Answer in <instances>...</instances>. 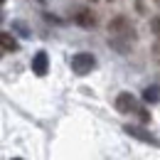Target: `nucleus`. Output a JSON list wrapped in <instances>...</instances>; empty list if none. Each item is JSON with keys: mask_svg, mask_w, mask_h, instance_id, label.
I'll return each instance as SVG.
<instances>
[{"mask_svg": "<svg viewBox=\"0 0 160 160\" xmlns=\"http://www.w3.org/2000/svg\"><path fill=\"white\" fill-rule=\"evenodd\" d=\"M40 2H44V0H40Z\"/></svg>", "mask_w": 160, "mask_h": 160, "instance_id": "nucleus-14", "label": "nucleus"}, {"mask_svg": "<svg viewBox=\"0 0 160 160\" xmlns=\"http://www.w3.org/2000/svg\"><path fill=\"white\" fill-rule=\"evenodd\" d=\"M94 67H96V57H94V54H89V52H79V54H74V57H72V72H74V74H79V77L89 74Z\"/></svg>", "mask_w": 160, "mask_h": 160, "instance_id": "nucleus-3", "label": "nucleus"}, {"mask_svg": "<svg viewBox=\"0 0 160 160\" xmlns=\"http://www.w3.org/2000/svg\"><path fill=\"white\" fill-rule=\"evenodd\" d=\"M18 49H20V44H18V40H15L12 35L0 32V57H5V54H10V52H18Z\"/></svg>", "mask_w": 160, "mask_h": 160, "instance_id": "nucleus-5", "label": "nucleus"}, {"mask_svg": "<svg viewBox=\"0 0 160 160\" xmlns=\"http://www.w3.org/2000/svg\"><path fill=\"white\" fill-rule=\"evenodd\" d=\"M2 20H5V15H2V10H0V22H2Z\"/></svg>", "mask_w": 160, "mask_h": 160, "instance_id": "nucleus-10", "label": "nucleus"}, {"mask_svg": "<svg viewBox=\"0 0 160 160\" xmlns=\"http://www.w3.org/2000/svg\"><path fill=\"white\" fill-rule=\"evenodd\" d=\"M47 69H49V57H47V52H37V54L32 57V72H35L37 77H44Z\"/></svg>", "mask_w": 160, "mask_h": 160, "instance_id": "nucleus-6", "label": "nucleus"}, {"mask_svg": "<svg viewBox=\"0 0 160 160\" xmlns=\"http://www.w3.org/2000/svg\"><path fill=\"white\" fill-rule=\"evenodd\" d=\"M12 160H22V158H12Z\"/></svg>", "mask_w": 160, "mask_h": 160, "instance_id": "nucleus-11", "label": "nucleus"}, {"mask_svg": "<svg viewBox=\"0 0 160 160\" xmlns=\"http://www.w3.org/2000/svg\"><path fill=\"white\" fill-rule=\"evenodd\" d=\"M108 35H111V42L118 47L121 52H126L128 44L136 40V30H133V25L126 18H113L108 22Z\"/></svg>", "mask_w": 160, "mask_h": 160, "instance_id": "nucleus-1", "label": "nucleus"}, {"mask_svg": "<svg viewBox=\"0 0 160 160\" xmlns=\"http://www.w3.org/2000/svg\"><path fill=\"white\" fill-rule=\"evenodd\" d=\"M155 2H158V5H160V0H155Z\"/></svg>", "mask_w": 160, "mask_h": 160, "instance_id": "nucleus-13", "label": "nucleus"}, {"mask_svg": "<svg viewBox=\"0 0 160 160\" xmlns=\"http://www.w3.org/2000/svg\"><path fill=\"white\" fill-rule=\"evenodd\" d=\"M72 20L77 22V25H81V27H94V25H96V18H94V12H91V10H86V8L77 10V12L72 15Z\"/></svg>", "mask_w": 160, "mask_h": 160, "instance_id": "nucleus-7", "label": "nucleus"}, {"mask_svg": "<svg viewBox=\"0 0 160 160\" xmlns=\"http://www.w3.org/2000/svg\"><path fill=\"white\" fill-rule=\"evenodd\" d=\"M131 138H138V140H143V143H150V145H160V140L155 138V136H150L145 128H140V126H126L123 128Z\"/></svg>", "mask_w": 160, "mask_h": 160, "instance_id": "nucleus-4", "label": "nucleus"}, {"mask_svg": "<svg viewBox=\"0 0 160 160\" xmlns=\"http://www.w3.org/2000/svg\"><path fill=\"white\" fill-rule=\"evenodd\" d=\"M150 27H153V32H155V37L160 40V18H153V20H150Z\"/></svg>", "mask_w": 160, "mask_h": 160, "instance_id": "nucleus-9", "label": "nucleus"}, {"mask_svg": "<svg viewBox=\"0 0 160 160\" xmlns=\"http://www.w3.org/2000/svg\"><path fill=\"white\" fill-rule=\"evenodd\" d=\"M2 2H5V0H0V5H2Z\"/></svg>", "mask_w": 160, "mask_h": 160, "instance_id": "nucleus-12", "label": "nucleus"}, {"mask_svg": "<svg viewBox=\"0 0 160 160\" xmlns=\"http://www.w3.org/2000/svg\"><path fill=\"white\" fill-rule=\"evenodd\" d=\"M116 111H118V113H136L143 123H148V121H150V113H148L138 101H136V96H133V94H128V91H123V94L116 96Z\"/></svg>", "mask_w": 160, "mask_h": 160, "instance_id": "nucleus-2", "label": "nucleus"}, {"mask_svg": "<svg viewBox=\"0 0 160 160\" xmlns=\"http://www.w3.org/2000/svg\"><path fill=\"white\" fill-rule=\"evenodd\" d=\"M143 101H148V103L160 101V89H158V86H148V89L143 91Z\"/></svg>", "mask_w": 160, "mask_h": 160, "instance_id": "nucleus-8", "label": "nucleus"}]
</instances>
